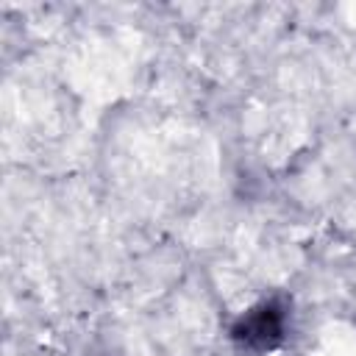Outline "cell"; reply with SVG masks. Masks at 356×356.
Returning a JSON list of instances; mask_svg holds the SVG:
<instances>
[{"label": "cell", "mask_w": 356, "mask_h": 356, "mask_svg": "<svg viewBox=\"0 0 356 356\" xmlns=\"http://www.w3.org/2000/svg\"><path fill=\"white\" fill-rule=\"evenodd\" d=\"M284 328H286V317L284 309L273 300L253 306L250 312H245L234 328L231 337L236 345L248 348V350H270L284 339Z\"/></svg>", "instance_id": "1"}]
</instances>
